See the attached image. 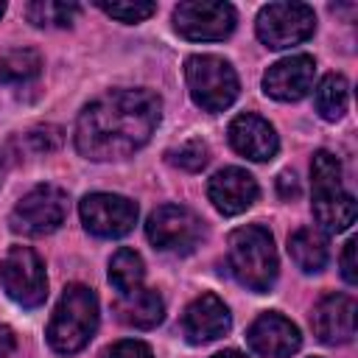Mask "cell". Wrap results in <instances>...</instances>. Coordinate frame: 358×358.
Listing matches in <instances>:
<instances>
[{"mask_svg": "<svg viewBox=\"0 0 358 358\" xmlns=\"http://www.w3.org/2000/svg\"><path fill=\"white\" fill-rule=\"evenodd\" d=\"M227 134H229V145L252 162H268L280 151V137L274 126L255 112H241L238 117H232Z\"/></svg>", "mask_w": 358, "mask_h": 358, "instance_id": "14", "label": "cell"}, {"mask_svg": "<svg viewBox=\"0 0 358 358\" xmlns=\"http://www.w3.org/2000/svg\"><path fill=\"white\" fill-rule=\"evenodd\" d=\"M78 11L81 8L76 3H62V0H36L25 6L28 20L39 28H67Z\"/></svg>", "mask_w": 358, "mask_h": 358, "instance_id": "23", "label": "cell"}, {"mask_svg": "<svg viewBox=\"0 0 358 358\" xmlns=\"http://www.w3.org/2000/svg\"><path fill=\"white\" fill-rule=\"evenodd\" d=\"M14 350H17V336H14V330L6 327V324H0V358H8Z\"/></svg>", "mask_w": 358, "mask_h": 358, "instance_id": "30", "label": "cell"}, {"mask_svg": "<svg viewBox=\"0 0 358 358\" xmlns=\"http://www.w3.org/2000/svg\"><path fill=\"white\" fill-rule=\"evenodd\" d=\"M162 120V98L154 90H109L90 101L76 120L81 157L106 162L140 151Z\"/></svg>", "mask_w": 358, "mask_h": 358, "instance_id": "1", "label": "cell"}, {"mask_svg": "<svg viewBox=\"0 0 358 358\" xmlns=\"http://www.w3.org/2000/svg\"><path fill=\"white\" fill-rule=\"evenodd\" d=\"M288 255H291V260L302 271H308V274L322 271L327 266V255H330L327 252L324 232L316 229V227H299V229H294L288 235Z\"/></svg>", "mask_w": 358, "mask_h": 358, "instance_id": "19", "label": "cell"}, {"mask_svg": "<svg viewBox=\"0 0 358 358\" xmlns=\"http://www.w3.org/2000/svg\"><path fill=\"white\" fill-rule=\"evenodd\" d=\"M78 213L84 229L95 238H123L137 224V204L117 193H87Z\"/></svg>", "mask_w": 358, "mask_h": 358, "instance_id": "11", "label": "cell"}, {"mask_svg": "<svg viewBox=\"0 0 358 358\" xmlns=\"http://www.w3.org/2000/svg\"><path fill=\"white\" fill-rule=\"evenodd\" d=\"M255 31L266 48L282 50L313 36L316 14L308 3H268L257 11Z\"/></svg>", "mask_w": 358, "mask_h": 358, "instance_id": "8", "label": "cell"}, {"mask_svg": "<svg viewBox=\"0 0 358 358\" xmlns=\"http://www.w3.org/2000/svg\"><path fill=\"white\" fill-rule=\"evenodd\" d=\"M42 56L34 48H11L0 53V81L3 84H20L39 73Z\"/></svg>", "mask_w": 358, "mask_h": 358, "instance_id": "22", "label": "cell"}, {"mask_svg": "<svg viewBox=\"0 0 358 358\" xmlns=\"http://www.w3.org/2000/svg\"><path fill=\"white\" fill-rule=\"evenodd\" d=\"M227 268L238 285L266 294L277 282V249L274 238L263 224H246L229 232L227 238Z\"/></svg>", "mask_w": 358, "mask_h": 358, "instance_id": "2", "label": "cell"}, {"mask_svg": "<svg viewBox=\"0 0 358 358\" xmlns=\"http://www.w3.org/2000/svg\"><path fill=\"white\" fill-rule=\"evenodd\" d=\"M145 235L154 249L159 252H173V255H187L193 252L201 238H204V224L201 218L185 207V204H162L157 207L148 221H145Z\"/></svg>", "mask_w": 358, "mask_h": 358, "instance_id": "9", "label": "cell"}, {"mask_svg": "<svg viewBox=\"0 0 358 358\" xmlns=\"http://www.w3.org/2000/svg\"><path fill=\"white\" fill-rule=\"evenodd\" d=\"M101 358H154V352L145 341L123 338V341H115L112 347H106Z\"/></svg>", "mask_w": 358, "mask_h": 358, "instance_id": "27", "label": "cell"}, {"mask_svg": "<svg viewBox=\"0 0 358 358\" xmlns=\"http://www.w3.org/2000/svg\"><path fill=\"white\" fill-rule=\"evenodd\" d=\"M165 157H168L171 165L182 168V171H187V173H196V171H201V168L210 162V148H207L204 140H187V143H182L179 148H171Z\"/></svg>", "mask_w": 358, "mask_h": 358, "instance_id": "24", "label": "cell"}, {"mask_svg": "<svg viewBox=\"0 0 358 358\" xmlns=\"http://www.w3.org/2000/svg\"><path fill=\"white\" fill-rule=\"evenodd\" d=\"M310 327L322 344H347L355 336V299L350 294H324L313 313Z\"/></svg>", "mask_w": 358, "mask_h": 358, "instance_id": "17", "label": "cell"}, {"mask_svg": "<svg viewBox=\"0 0 358 358\" xmlns=\"http://www.w3.org/2000/svg\"><path fill=\"white\" fill-rule=\"evenodd\" d=\"M235 20L229 3L187 0L173 8V28L190 42H221L235 31Z\"/></svg>", "mask_w": 358, "mask_h": 358, "instance_id": "10", "label": "cell"}, {"mask_svg": "<svg viewBox=\"0 0 358 358\" xmlns=\"http://www.w3.org/2000/svg\"><path fill=\"white\" fill-rule=\"evenodd\" d=\"M350 84L341 73H327L316 87V112L324 120H338L347 112Z\"/></svg>", "mask_w": 358, "mask_h": 358, "instance_id": "21", "label": "cell"}, {"mask_svg": "<svg viewBox=\"0 0 358 358\" xmlns=\"http://www.w3.org/2000/svg\"><path fill=\"white\" fill-rule=\"evenodd\" d=\"M310 358H316V355H310Z\"/></svg>", "mask_w": 358, "mask_h": 358, "instance_id": "33", "label": "cell"}, {"mask_svg": "<svg viewBox=\"0 0 358 358\" xmlns=\"http://www.w3.org/2000/svg\"><path fill=\"white\" fill-rule=\"evenodd\" d=\"M355 241L350 238L347 243H344V252H341V277H344V282L347 285H355L358 282V274H355Z\"/></svg>", "mask_w": 358, "mask_h": 358, "instance_id": "28", "label": "cell"}, {"mask_svg": "<svg viewBox=\"0 0 358 358\" xmlns=\"http://www.w3.org/2000/svg\"><path fill=\"white\" fill-rule=\"evenodd\" d=\"M0 285L20 308H39L48 299V274L31 246H11L0 260Z\"/></svg>", "mask_w": 358, "mask_h": 358, "instance_id": "7", "label": "cell"}, {"mask_svg": "<svg viewBox=\"0 0 358 358\" xmlns=\"http://www.w3.org/2000/svg\"><path fill=\"white\" fill-rule=\"evenodd\" d=\"M98 296L90 285L73 282L64 288L50 322H48V344L59 355L81 352L98 330Z\"/></svg>", "mask_w": 358, "mask_h": 358, "instance_id": "3", "label": "cell"}, {"mask_svg": "<svg viewBox=\"0 0 358 358\" xmlns=\"http://www.w3.org/2000/svg\"><path fill=\"white\" fill-rule=\"evenodd\" d=\"M3 11H6V3H0V17H3Z\"/></svg>", "mask_w": 358, "mask_h": 358, "instance_id": "32", "label": "cell"}, {"mask_svg": "<svg viewBox=\"0 0 358 358\" xmlns=\"http://www.w3.org/2000/svg\"><path fill=\"white\" fill-rule=\"evenodd\" d=\"M210 358H246L241 350H221V352H215V355H210Z\"/></svg>", "mask_w": 358, "mask_h": 358, "instance_id": "31", "label": "cell"}, {"mask_svg": "<svg viewBox=\"0 0 358 358\" xmlns=\"http://www.w3.org/2000/svg\"><path fill=\"white\" fill-rule=\"evenodd\" d=\"M28 143L34 145V151L50 154V151H56L64 143V134H62L59 126H36V129L28 131Z\"/></svg>", "mask_w": 358, "mask_h": 358, "instance_id": "26", "label": "cell"}, {"mask_svg": "<svg viewBox=\"0 0 358 358\" xmlns=\"http://www.w3.org/2000/svg\"><path fill=\"white\" fill-rule=\"evenodd\" d=\"M313 218L324 232H344L355 221V199L341 185V165L330 151H316L310 162Z\"/></svg>", "mask_w": 358, "mask_h": 358, "instance_id": "4", "label": "cell"}, {"mask_svg": "<svg viewBox=\"0 0 358 358\" xmlns=\"http://www.w3.org/2000/svg\"><path fill=\"white\" fill-rule=\"evenodd\" d=\"M232 324V316H229V308L224 305L221 296L215 294H201L196 296L185 313H182V336L190 341V344H207V341H215L221 336H227Z\"/></svg>", "mask_w": 358, "mask_h": 358, "instance_id": "16", "label": "cell"}, {"mask_svg": "<svg viewBox=\"0 0 358 358\" xmlns=\"http://www.w3.org/2000/svg\"><path fill=\"white\" fill-rule=\"evenodd\" d=\"M143 277H145V263L134 249L123 246V249H117L112 255V260H109V282L115 285L117 294H129V291L140 288Z\"/></svg>", "mask_w": 358, "mask_h": 358, "instance_id": "20", "label": "cell"}, {"mask_svg": "<svg viewBox=\"0 0 358 358\" xmlns=\"http://www.w3.org/2000/svg\"><path fill=\"white\" fill-rule=\"evenodd\" d=\"M70 210V199L62 187L56 185H36L34 190H28L17 207L11 210V229L17 235H28V238H42L56 232Z\"/></svg>", "mask_w": 358, "mask_h": 358, "instance_id": "6", "label": "cell"}, {"mask_svg": "<svg viewBox=\"0 0 358 358\" xmlns=\"http://www.w3.org/2000/svg\"><path fill=\"white\" fill-rule=\"evenodd\" d=\"M316 62L308 53H294L274 62L263 73V92L274 101H299L313 90Z\"/></svg>", "mask_w": 358, "mask_h": 358, "instance_id": "13", "label": "cell"}, {"mask_svg": "<svg viewBox=\"0 0 358 358\" xmlns=\"http://www.w3.org/2000/svg\"><path fill=\"white\" fill-rule=\"evenodd\" d=\"M257 182L249 171L229 165L221 168L218 173H213V179L207 182V199L213 201V207L221 215H241L246 213L255 201H257Z\"/></svg>", "mask_w": 358, "mask_h": 358, "instance_id": "15", "label": "cell"}, {"mask_svg": "<svg viewBox=\"0 0 358 358\" xmlns=\"http://www.w3.org/2000/svg\"><path fill=\"white\" fill-rule=\"evenodd\" d=\"M277 190H280L282 199H294V196L299 193V182H296V176H294L291 171L280 173V176H277Z\"/></svg>", "mask_w": 358, "mask_h": 358, "instance_id": "29", "label": "cell"}, {"mask_svg": "<svg viewBox=\"0 0 358 358\" xmlns=\"http://www.w3.org/2000/svg\"><path fill=\"white\" fill-rule=\"evenodd\" d=\"M95 6L120 22H143L157 11L154 3H95Z\"/></svg>", "mask_w": 358, "mask_h": 358, "instance_id": "25", "label": "cell"}, {"mask_svg": "<svg viewBox=\"0 0 358 358\" xmlns=\"http://www.w3.org/2000/svg\"><path fill=\"white\" fill-rule=\"evenodd\" d=\"M115 316L117 322H123L126 327H137V330H151L162 322L165 316V302L154 288H134L129 294H120L115 302Z\"/></svg>", "mask_w": 358, "mask_h": 358, "instance_id": "18", "label": "cell"}, {"mask_svg": "<svg viewBox=\"0 0 358 358\" xmlns=\"http://www.w3.org/2000/svg\"><path fill=\"white\" fill-rule=\"evenodd\" d=\"M185 81L193 103L204 112H224L235 103L241 84L232 64L213 53H196L185 62Z\"/></svg>", "mask_w": 358, "mask_h": 358, "instance_id": "5", "label": "cell"}, {"mask_svg": "<svg viewBox=\"0 0 358 358\" xmlns=\"http://www.w3.org/2000/svg\"><path fill=\"white\" fill-rule=\"evenodd\" d=\"M246 344H249V350L255 355H263V358H288V355H294L302 347V336H299V327L291 319H285L277 310H266V313H260L249 324Z\"/></svg>", "mask_w": 358, "mask_h": 358, "instance_id": "12", "label": "cell"}]
</instances>
